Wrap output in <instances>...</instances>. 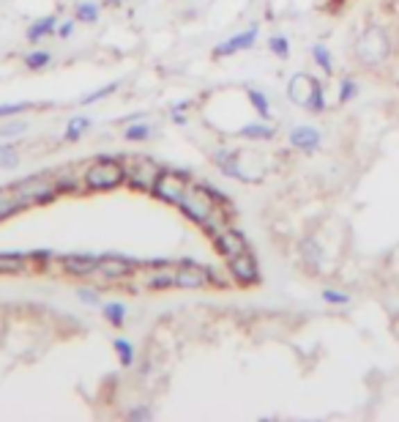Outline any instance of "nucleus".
I'll use <instances>...</instances> for the list:
<instances>
[{
  "instance_id": "14",
  "label": "nucleus",
  "mask_w": 399,
  "mask_h": 422,
  "mask_svg": "<svg viewBox=\"0 0 399 422\" xmlns=\"http://www.w3.org/2000/svg\"><path fill=\"white\" fill-rule=\"evenodd\" d=\"M60 266H63V272L71 275V277H90V275H96L99 258H96V255H63V258H60Z\"/></svg>"
},
{
  "instance_id": "2",
  "label": "nucleus",
  "mask_w": 399,
  "mask_h": 422,
  "mask_svg": "<svg viewBox=\"0 0 399 422\" xmlns=\"http://www.w3.org/2000/svg\"><path fill=\"white\" fill-rule=\"evenodd\" d=\"M83 181H85V189H90V192H107V189H115L118 184L126 181V170L118 159L99 156L93 165L85 168Z\"/></svg>"
},
{
  "instance_id": "26",
  "label": "nucleus",
  "mask_w": 399,
  "mask_h": 422,
  "mask_svg": "<svg viewBox=\"0 0 399 422\" xmlns=\"http://www.w3.org/2000/svg\"><path fill=\"white\" fill-rule=\"evenodd\" d=\"M74 17H77L80 22H88V25H93V22H99L101 11H99V6H96V3L83 0V3H77V6H74Z\"/></svg>"
},
{
  "instance_id": "41",
  "label": "nucleus",
  "mask_w": 399,
  "mask_h": 422,
  "mask_svg": "<svg viewBox=\"0 0 399 422\" xmlns=\"http://www.w3.org/2000/svg\"><path fill=\"white\" fill-rule=\"evenodd\" d=\"M151 417H153V412L145 409V406H137V409L129 412V420H151Z\"/></svg>"
},
{
  "instance_id": "12",
  "label": "nucleus",
  "mask_w": 399,
  "mask_h": 422,
  "mask_svg": "<svg viewBox=\"0 0 399 422\" xmlns=\"http://www.w3.org/2000/svg\"><path fill=\"white\" fill-rule=\"evenodd\" d=\"M214 244H217V252L222 255L224 261H230V258H235V255H241V252L249 250L246 238L238 234V231H232V228H227V231H222L219 236H214Z\"/></svg>"
},
{
  "instance_id": "31",
  "label": "nucleus",
  "mask_w": 399,
  "mask_h": 422,
  "mask_svg": "<svg viewBox=\"0 0 399 422\" xmlns=\"http://www.w3.org/2000/svg\"><path fill=\"white\" fill-rule=\"evenodd\" d=\"M17 162H19V156H17V145L3 143V145H0V168L11 170V168H17Z\"/></svg>"
},
{
  "instance_id": "1",
  "label": "nucleus",
  "mask_w": 399,
  "mask_h": 422,
  "mask_svg": "<svg viewBox=\"0 0 399 422\" xmlns=\"http://www.w3.org/2000/svg\"><path fill=\"white\" fill-rule=\"evenodd\" d=\"M355 58L358 63H364L366 69H380L394 58V42L391 33L383 25H369L358 42H355Z\"/></svg>"
},
{
  "instance_id": "32",
  "label": "nucleus",
  "mask_w": 399,
  "mask_h": 422,
  "mask_svg": "<svg viewBox=\"0 0 399 422\" xmlns=\"http://www.w3.org/2000/svg\"><path fill=\"white\" fill-rule=\"evenodd\" d=\"M121 88V83H110V86H104V88H99V91H93V94L83 96L80 99V104H93V102H101V99H107L110 94H115Z\"/></svg>"
},
{
  "instance_id": "6",
  "label": "nucleus",
  "mask_w": 399,
  "mask_h": 422,
  "mask_svg": "<svg viewBox=\"0 0 399 422\" xmlns=\"http://www.w3.org/2000/svg\"><path fill=\"white\" fill-rule=\"evenodd\" d=\"M189 189V181H186V173H176V170H162V176L156 179V184L151 189V195L162 203H170V206H178L183 200Z\"/></svg>"
},
{
  "instance_id": "17",
  "label": "nucleus",
  "mask_w": 399,
  "mask_h": 422,
  "mask_svg": "<svg viewBox=\"0 0 399 422\" xmlns=\"http://www.w3.org/2000/svg\"><path fill=\"white\" fill-rule=\"evenodd\" d=\"M241 159H238V154L235 151H224V148H219L217 154H214V165L222 170L224 176H230V179H241V181H252L244 170H241V165H238Z\"/></svg>"
},
{
  "instance_id": "36",
  "label": "nucleus",
  "mask_w": 399,
  "mask_h": 422,
  "mask_svg": "<svg viewBox=\"0 0 399 422\" xmlns=\"http://www.w3.org/2000/svg\"><path fill=\"white\" fill-rule=\"evenodd\" d=\"M33 104L31 102H11V104H0V115H17V113H25L31 110Z\"/></svg>"
},
{
  "instance_id": "35",
  "label": "nucleus",
  "mask_w": 399,
  "mask_h": 422,
  "mask_svg": "<svg viewBox=\"0 0 399 422\" xmlns=\"http://www.w3.org/2000/svg\"><path fill=\"white\" fill-rule=\"evenodd\" d=\"M309 113H323L325 110V88H323V83L317 86V91H314V96H312L309 107H307Z\"/></svg>"
},
{
  "instance_id": "3",
  "label": "nucleus",
  "mask_w": 399,
  "mask_h": 422,
  "mask_svg": "<svg viewBox=\"0 0 399 422\" xmlns=\"http://www.w3.org/2000/svg\"><path fill=\"white\" fill-rule=\"evenodd\" d=\"M219 206V195L205 184H189L183 200L178 203V209L186 214V220H192L194 225H203L205 217Z\"/></svg>"
},
{
  "instance_id": "22",
  "label": "nucleus",
  "mask_w": 399,
  "mask_h": 422,
  "mask_svg": "<svg viewBox=\"0 0 399 422\" xmlns=\"http://www.w3.org/2000/svg\"><path fill=\"white\" fill-rule=\"evenodd\" d=\"M312 60L317 63L320 72L334 74V55H331V49L325 47V44H314V47H312Z\"/></svg>"
},
{
  "instance_id": "38",
  "label": "nucleus",
  "mask_w": 399,
  "mask_h": 422,
  "mask_svg": "<svg viewBox=\"0 0 399 422\" xmlns=\"http://www.w3.org/2000/svg\"><path fill=\"white\" fill-rule=\"evenodd\" d=\"M25 129H28V124H25V121H14V124L3 127V129H0V135H3V138H11V135H22Z\"/></svg>"
},
{
  "instance_id": "10",
  "label": "nucleus",
  "mask_w": 399,
  "mask_h": 422,
  "mask_svg": "<svg viewBox=\"0 0 399 422\" xmlns=\"http://www.w3.org/2000/svg\"><path fill=\"white\" fill-rule=\"evenodd\" d=\"M134 266H137V263L129 261V258H121V255H101V258H99V266H96V275L110 282H118V280H124V277H129L134 272Z\"/></svg>"
},
{
  "instance_id": "4",
  "label": "nucleus",
  "mask_w": 399,
  "mask_h": 422,
  "mask_svg": "<svg viewBox=\"0 0 399 422\" xmlns=\"http://www.w3.org/2000/svg\"><path fill=\"white\" fill-rule=\"evenodd\" d=\"M14 192L19 195V200L28 206H44V203H52L58 195H60V187H58V179L55 176H31L19 184H14Z\"/></svg>"
},
{
  "instance_id": "8",
  "label": "nucleus",
  "mask_w": 399,
  "mask_h": 422,
  "mask_svg": "<svg viewBox=\"0 0 399 422\" xmlns=\"http://www.w3.org/2000/svg\"><path fill=\"white\" fill-rule=\"evenodd\" d=\"M227 272H230L232 282H238L244 288L260 282V266H257V261H255V255L249 250L241 252V255H235V258H230L227 261Z\"/></svg>"
},
{
  "instance_id": "20",
  "label": "nucleus",
  "mask_w": 399,
  "mask_h": 422,
  "mask_svg": "<svg viewBox=\"0 0 399 422\" xmlns=\"http://www.w3.org/2000/svg\"><path fill=\"white\" fill-rule=\"evenodd\" d=\"M58 31V17L55 14H46V17H42V19H36L31 28H28V42H42L44 36H52Z\"/></svg>"
},
{
  "instance_id": "23",
  "label": "nucleus",
  "mask_w": 399,
  "mask_h": 422,
  "mask_svg": "<svg viewBox=\"0 0 399 422\" xmlns=\"http://www.w3.org/2000/svg\"><path fill=\"white\" fill-rule=\"evenodd\" d=\"M90 129V118L88 115H74L69 124H66V140L69 143H77L80 138H83V132H88Z\"/></svg>"
},
{
  "instance_id": "27",
  "label": "nucleus",
  "mask_w": 399,
  "mask_h": 422,
  "mask_svg": "<svg viewBox=\"0 0 399 422\" xmlns=\"http://www.w3.org/2000/svg\"><path fill=\"white\" fill-rule=\"evenodd\" d=\"M358 94H361V86L355 83L353 77H342V83H339V104L353 102Z\"/></svg>"
},
{
  "instance_id": "30",
  "label": "nucleus",
  "mask_w": 399,
  "mask_h": 422,
  "mask_svg": "<svg viewBox=\"0 0 399 422\" xmlns=\"http://www.w3.org/2000/svg\"><path fill=\"white\" fill-rule=\"evenodd\" d=\"M22 60H25V66H28L31 72H39V69H44L46 63H49V52H44V49H33V52H28Z\"/></svg>"
},
{
  "instance_id": "34",
  "label": "nucleus",
  "mask_w": 399,
  "mask_h": 422,
  "mask_svg": "<svg viewBox=\"0 0 399 422\" xmlns=\"http://www.w3.org/2000/svg\"><path fill=\"white\" fill-rule=\"evenodd\" d=\"M323 302H328V305H350V296L345 293V291H334V288H325L323 291Z\"/></svg>"
},
{
  "instance_id": "16",
  "label": "nucleus",
  "mask_w": 399,
  "mask_h": 422,
  "mask_svg": "<svg viewBox=\"0 0 399 422\" xmlns=\"http://www.w3.org/2000/svg\"><path fill=\"white\" fill-rule=\"evenodd\" d=\"M145 288L151 291H167V288H176V261L173 263H162V266H153L145 277Z\"/></svg>"
},
{
  "instance_id": "13",
  "label": "nucleus",
  "mask_w": 399,
  "mask_h": 422,
  "mask_svg": "<svg viewBox=\"0 0 399 422\" xmlns=\"http://www.w3.org/2000/svg\"><path fill=\"white\" fill-rule=\"evenodd\" d=\"M255 44H257V25H252V28H246L244 33H235V36H230L227 42H222V44L217 47V58L235 55V52H241V49H252Z\"/></svg>"
},
{
  "instance_id": "5",
  "label": "nucleus",
  "mask_w": 399,
  "mask_h": 422,
  "mask_svg": "<svg viewBox=\"0 0 399 422\" xmlns=\"http://www.w3.org/2000/svg\"><path fill=\"white\" fill-rule=\"evenodd\" d=\"M124 170H126V184L134 189H145V192H151L156 179L162 176V168L148 156H132V162L124 165Z\"/></svg>"
},
{
  "instance_id": "39",
  "label": "nucleus",
  "mask_w": 399,
  "mask_h": 422,
  "mask_svg": "<svg viewBox=\"0 0 399 422\" xmlns=\"http://www.w3.org/2000/svg\"><path fill=\"white\" fill-rule=\"evenodd\" d=\"M77 296H80V302H85V305H99V302H101V299H99V291H93V288H80Z\"/></svg>"
},
{
  "instance_id": "7",
  "label": "nucleus",
  "mask_w": 399,
  "mask_h": 422,
  "mask_svg": "<svg viewBox=\"0 0 399 422\" xmlns=\"http://www.w3.org/2000/svg\"><path fill=\"white\" fill-rule=\"evenodd\" d=\"M211 285L208 277V266H200L197 261H178L176 263V288L183 291H197V288H205Z\"/></svg>"
},
{
  "instance_id": "33",
  "label": "nucleus",
  "mask_w": 399,
  "mask_h": 422,
  "mask_svg": "<svg viewBox=\"0 0 399 422\" xmlns=\"http://www.w3.org/2000/svg\"><path fill=\"white\" fill-rule=\"evenodd\" d=\"M268 49H271L276 58H287V55H290V42H287V36H271V39H268Z\"/></svg>"
},
{
  "instance_id": "37",
  "label": "nucleus",
  "mask_w": 399,
  "mask_h": 422,
  "mask_svg": "<svg viewBox=\"0 0 399 422\" xmlns=\"http://www.w3.org/2000/svg\"><path fill=\"white\" fill-rule=\"evenodd\" d=\"M304 255H309V263L312 266H320V258H323V250H320V244L317 241H307L304 244Z\"/></svg>"
},
{
  "instance_id": "29",
  "label": "nucleus",
  "mask_w": 399,
  "mask_h": 422,
  "mask_svg": "<svg viewBox=\"0 0 399 422\" xmlns=\"http://www.w3.org/2000/svg\"><path fill=\"white\" fill-rule=\"evenodd\" d=\"M124 138H126V140H134V143L148 140V138H151V127H148V124H142V121H134V124L126 127Z\"/></svg>"
},
{
  "instance_id": "40",
  "label": "nucleus",
  "mask_w": 399,
  "mask_h": 422,
  "mask_svg": "<svg viewBox=\"0 0 399 422\" xmlns=\"http://www.w3.org/2000/svg\"><path fill=\"white\" fill-rule=\"evenodd\" d=\"M60 39H69L71 33H74V22L71 19H66V22H58V31H55Z\"/></svg>"
},
{
  "instance_id": "19",
  "label": "nucleus",
  "mask_w": 399,
  "mask_h": 422,
  "mask_svg": "<svg viewBox=\"0 0 399 422\" xmlns=\"http://www.w3.org/2000/svg\"><path fill=\"white\" fill-rule=\"evenodd\" d=\"M22 209H25V203L14 192V184L11 187H0V220H8V217H14Z\"/></svg>"
},
{
  "instance_id": "42",
  "label": "nucleus",
  "mask_w": 399,
  "mask_h": 422,
  "mask_svg": "<svg viewBox=\"0 0 399 422\" xmlns=\"http://www.w3.org/2000/svg\"><path fill=\"white\" fill-rule=\"evenodd\" d=\"M173 121H176V124H183V121H186V115H183V113H173Z\"/></svg>"
},
{
  "instance_id": "25",
  "label": "nucleus",
  "mask_w": 399,
  "mask_h": 422,
  "mask_svg": "<svg viewBox=\"0 0 399 422\" xmlns=\"http://www.w3.org/2000/svg\"><path fill=\"white\" fill-rule=\"evenodd\" d=\"M101 310H104V318H107L112 327H124V324H126V305H121V302H107Z\"/></svg>"
},
{
  "instance_id": "9",
  "label": "nucleus",
  "mask_w": 399,
  "mask_h": 422,
  "mask_svg": "<svg viewBox=\"0 0 399 422\" xmlns=\"http://www.w3.org/2000/svg\"><path fill=\"white\" fill-rule=\"evenodd\" d=\"M49 252H0V275H22L31 269V261H46Z\"/></svg>"
},
{
  "instance_id": "18",
  "label": "nucleus",
  "mask_w": 399,
  "mask_h": 422,
  "mask_svg": "<svg viewBox=\"0 0 399 422\" xmlns=\"http://www.w3.org/2000/svg\"><path fill=\"white\" fill-rule=\"evenodd\" d=\"M230 228V211H227V206L224 203H219L208 217H205V222H203V231L211 236H219L222 231H227Z\"/></svg>"
},
{
  "instance_id": "15",
  "label": "nucleus",
  "mask_w": 399,
  "mask_h": 422,
  "mask_svg": "<svg viewBox=\"0 0 399 422\" xmlns=\"http://www.w3.org/2000/svg\"><path fill=\"white\" fill-rule=\"evenodd\" d=\"M320 143H323V135L314 129V127H296L293 132H290V145L293 148H298V151H304V154H314L317 148H320Z\"/></svg>"
},
{
  "instance_id": "28",
  "label": "nucleus",
  "mask_w": 399,
  "mask_h": 422,
  "mask_svg": "<svg viewBox=\"0 0 399 422\" xmlns=\"http://www.w3.org/2000/svg\"><path fill=\"white\" fill-rule=\"evenodd\" d=\"M112 348H115V354H118V359H121V365L124 368H129L134 362V346L129 340H124V337H118L115 343H112Z\"/></svg>"
},
{
  "instance_id": "11",
  "label": "nucleus",
  "mask_w": 399,
  "mask_h": 422,
  "mask_svg": "<svg viewBox=\"0 0 399 422\" xmlns=\"http://www.w3.org/2000/svg\"><path fill=\"white\" fill-rule=\"evenodd\" d=\"M317 80L314 77H309V74H296L293 80H290V86H287V99L293 102V104H298V107H309L312 96H314V91H317Z\"/></svg>"
},
{
  "instance_id": "21",
  "label": "nucleus",
  "mask_w": 399,
  "mask_h": 422,
  "mask_svg": "<svg viewBox=\"0 0 399 422\" xmlns=\"http://www.w3.org/2000/svg\"><path fill=\"white\" fill-rule=\"evenodd\" d=\"M241 138H246V140H271L273 135H276V127H271L266 121H257V124H246V127H241V132H238Z\"/></svg>"
},
{
  "instance_id": "24",
  "label": "nucleus",
  "mask_w": 399,
  "mask_h": 422,
  "mask_svg": "<svg viewBox=\"0 0 399 422\" xmlns=\"http://www.w3.org/2000/svg\"><path fill=\"white\" fill-rule=\"evenodd\" d=\"M246 99H249V104L255 107V113H257L263 121H268V118H271V102H268V96L263 94V91L249 88V91H246Z\"/></svg>"
}]
</instances>
